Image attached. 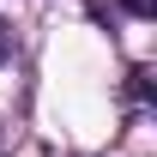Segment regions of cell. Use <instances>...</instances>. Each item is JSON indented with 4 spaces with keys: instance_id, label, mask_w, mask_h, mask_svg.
Returning <instances> with one entry per match:
<instances>
[{
    "instance_id": "obj_1",
    "label": "cell",
    "mask_w": 157,
    "mask_h": 157,
    "mask_svg": "<svg viewBox=\"0 0 157 157\" xmlns=\"http://www.w3.org/2000/svg\"><path fill=\"white\" fill-rule=\"evenodd\" d=\"M121 6H127L133 18H151V12H157V0H121Z\"/></svg>"
}]
</instances>
